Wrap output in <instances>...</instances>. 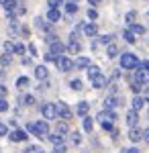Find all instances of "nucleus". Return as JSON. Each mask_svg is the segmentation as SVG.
Here are the masks:
<instances>
[{"label": "nucleus", "mask_w": 149, "mask_h": 153, "mask_svg": "<svg viewBox=\"0 0 149 153\" xmlns=\"http://www.w3.org/2000/svg\"><path fill=\"white\" fill-rule=\"evenodd\" d=\"M4 135H8V129H6V125L0 123V137H4Z\"/></svg>", "instance_id": "79ce46f5"}, {"label": "nucleus", "mask_w": 149, "mask_h": 153, "mask_svg": "<svg viewBox=\"0 0 149 153\" xmlns=\"http://www.w3.org/2000/svg\"><path fill=\"white\" fill-rule=\"evenodd\" d=\"M35 25H37L39 29H43V31H49V25H47L43 19H35Z\"/></svg>", "instance_id": "c756f323"}, {"label": "nucleus", "mask_w": 149, "mask_h": 153, "mask_svg": "<svg viewBox=\"0 0 149 153\" xmlns=\"http://www.w3.org/2000/svg\"><path fill=\"white\" fill-rule=\"evenodd\" d=\"M66 10H68V14L78 12V4H76V2H68V4H66Z\"/></svg>", "instance_id": "393cba45"}, {"label": "nucleus", "mask_w": 149, "mask_h": 153, "mask_svg": "<svg viewBox=\"0 0 149 153\" xmlns=\"http://www.w3.org/2000/svg\"><path fill=\"white\" fill-rule=\"evenodd\" d=\"M141 137H143V131H141V129H137V127H133V129L129 131V139H131L133 143L141 141Z\"/></svg>", "instance_id": "2eb2a0df"}, {"label": "nucleus", "mask_w": 149, "mask_h": 153, "mask_svg": "<svg viewBox=\"0 0 149 153\" xmlns=\"http://www.w3.org/2000/svg\"><path fill=\"white\" fill-rule=\"evenodd\" d=\"M92 127H94V123H92V118L90 117H84V131H88L90 133Z\"/></svg>", "instance_id": "cd10ccee"}, {"label": "nucleus", "mask_w": 149, "mask_h": 153, "mask_svg": "<svg viewBox=\"0 0 149 153\" xmlns=\"http://www.w3.org/2000/svg\"><path fill=\"white\" fill-rule=\"evenodd\" d=\"M141 68H143V70H147V71H149V61H143V63H141Z\"/></svg>", "instance_id": "603ef678"}, {"label": "nucleus", "mask_w": 149, "mask_h": 153, "mask_svg": "<svg viewBox=\"0 0 149 153\" xmlns=\"http://www.w3.org/2000/svg\"><path fill=\"white\" fill-rule=\"evenodd\" d=\"M141 139H143L145 143H149V129H145V131H143V137H141Z\"/></svg>", "instance_id": "de8ad7c7"}, {"label": "nucleus", "mask_w": 149, "mask_h": 153, "mask_svg": "<svg viewBox=\"0 0 149 153\" xmlns=\"http://www.w3.org/2000/svg\"><path fill=\"white\" fill-rule=\"evenodd\" d=\"M57 65H59V70H61V71L74 70V61H72L69 57H57Z\"/></svg>", "instance_id": "0eeeda50"}, {"label": "nucleus", "mask_w": 149, "mask_h": 153, "mask_svg": "<svg viewBox=\"0 0 149 153\" xmlns=\"http://www.w3.org/2000/svg\"><path fill=\"white\" fill-rule=\"evenodd\" d=\"M55 114H57V118H63L68 123L72 118V110H69V106L66 102H55Z\"/></svg>", "instance_id": "7ed1b4c3"}, {"label": "nucleus", "mask_w": 149, "mask_h": 153, "mask_svg": "<svg viewBox=\"0 0 149 153\" xmlns=\"http://www.w3.org/2000/svg\"><path fill=\"white\" fill-rule=\"evenodd\" d=\"M72 143H76V145L80 143V133H76V131L72 133Z\"/></svg>", "instance_id": "4c0bfd02"}, {"label": "nucleus", "mask_w": 149, "mask_h": 153, "mask_svg": "<svg viewBox=\"0 0 149 153\" xmlns=\"http://www.w3.org/2000/svg\"><path fill=\"white\" fill-rule=\"evenodd\" d=\"M47 4H49V10H55V8H57L59 4H61V0H49Z\"/></svg>", "instance_id": "72a5a7b5"}, {"label": "nucleus", "mask_w": 149, "mask_h": 153, "mask_svg": "<svg viewBox=\"0 0 149 153\" xmlns=\"http://www.w3.org/2000/svg\"><path fill=\"white\" fill-rule=\"evenodd\" d=\"M141 88H143V86H139V84H133V86H131V90H133L135 94H139V92H141Z\"/></svg>", "instance_id": "37998d69"}, {"label": "nucleus", "mask_w": 149, "mask_h": 153, "mask_svg": "<svg viewBox=\"0 0 149 153\" xmlns=\"http://www.w3.org/2000/svg\"><path fill=\"white\" fill-rule=\"evenodd\" d=\"M14 53H25V45H14Z\"/></svg>", "instance_id": "49530a36"}, {"label": "nucleus", "mask_w": 149, "mask_h": 153, "mask_svg": "<svg viewBox=\"0 0 149 153\" xmlns=\"http://www.w3.org/2000/svg\"><path fill=\"white\" fill-rule=\"evenodd\" d=\"M69 86H72V90H76V92L84 88V86H82V82H80V80H72V82H69Z\"/></svg>", "instance_id": "7c9ffc66"}, {"label": "nucleus", "mask_w": 149, "mask_h": 153, "mask_svg": "<svg viewBox=\"0 0 149 153\" xmlns=\"http://www.w3.org/2000/svg\"><path fill=\"white\" fill-rule=\"evenodd\" d=\"M74 68H82V70H84V68H90V59L88 57H78L74 61Z\"/></svg>", "instance_id": "a211bd4d"}, {"label": "nucleus", "mask_w": 149, "mask_h": 153, "mask_svg": "<svg viewBox=\"0 0 149 153\" xmlns=\"http://www.w3.org/2000/svg\"><path fill=\"white\" fill-rule=\"evenodd\" d=\"M8 137H10V141H27V133L23 129H14L12 133H8Z\"/></svg>", "instance_id": "1a4fd4ad"}, {"label": "nucleus", "mask_w": 149, "mask_h": 153, "mask_svg": "<svg viewBox=\"0 0 149 153\" xmlns=\"http://www.w3.org/2000/svg\"><path fill=\"white\" fill-rule=\"evenodd\" d=\"M88 2H90V4H98L100 0H88Z\"/></svg>", "instance_id": "864d4df0"}, {"label": "nucleus", "mask_w": 149, "mask_h": 153, "mask_svg": "<svg viewBox=\"0 0 149 153\" xmlns=\"http://www.w3.org/2000/svg\"><path fill=\"white\" fill-rule=\"evenodd\" d=\"M29 51H31V55H37V47H35L33 43H31V45H29Z\"/></svg>", "instance_id": "3c124183"}, {"label": "nucleus", "mask_w": 149, "mask_h": 153, "mask_svg": "<svg viewBox=\"0 0 149 153\" xmlns=\"http://www.w3.org/2000/svg\"><path fill=\"white\" fill-rule=\"evenodd\" d=\"M135 16H137L135 12H127V16H125V19H127V23H129V25H133V23H135Z\"/></svg>", "instance_id": "f704fd0d"}, {"label": "nucleus", "mask_w": 149, "mask_h": 153, "mask_svg": "<svg viewBox=\"0 0 149 153\" xmlns=\"http://www.w3.org/2000/svg\"><path fill=\"white\" fill-rule=\"evenodd\" d=\"M53 153H66V145H63V143H61V145H55Z\"/></svg>", "instance_id": "e433bc0d"}, {"label": "nucleus", "mask_w": 149, "mask_h": 153, "mask_svg": "<svg viewBox=\"0 0 149 153\" xmlns=\"http://www.w3.org/2000/svg\"><path fill=\"white\" fill-rule=\"evenodd\" d=\"M49 141L53 143V145H61V143H63V137L55 133V135H49Z\"/></svg>", "instance_id": "5701e85b"}, {"label": "nucleus", "mask_w": 149, "mask_h": 153, "mask_svg": "<svg viewBox=\"0 0 149 153\" xmlns=\"http://www.w3.org/2000/svg\"><path fill=\"white\" fill-rule=\"evenodd\" d=\"M115 118H116L115 110H102V112H98V120L100 123H112Z\"/></svg>", "instance_id": "423d86ee"}, {"label": "nucleus", "mask_w": 149, "mask_h": 153, "mask_svg": "<svg viewBox=\"0 0 149 153\" xmlns=\"http://www.w3.org/2000/svg\"><path fill=\"white\" fill-rule=\"evenodd\" d=\"M106 55H108V57H116V55H118V47H116L115 43H110V45L106 47Z\"/></svg>", "instance_id": "4be33fe9"}, {"label": "nucleus", "mask_w": 149, "mask_h": 153, "mask_svg": "<svg viewBox=\"0 0 149 153\" xmlns=\"http://www.w3.org/2000/svg\"><path fill=\"white\" fill-rule=\"evenodd\" d=\"M55 133L63 137V135L68 133V123H66V120H61V123H57V127H55Z\"/></svg>", "instance_id": "6ab92c4d"}, {"label": "nucleus", "mask_w": 149, "mask_h": 153, "mask_svg": "<svg viewBox=\"0 0 149 153\" xmlns=\"http://www.w3.org/2000/svg\"><path fill=\"white\" fill-rule=\"evenodd\" d=\"M88 110H90V104H88V102H80V104H78V114H80V117H86Z\"/></svg>", "instance_id": "aec40b11"}, {"label": "nucleus", "mask_w": 149, "mask_h": 153, "mask_svg": "<svg viewBox=\"0 0 149 153\" xmlns=\"http://www.w3.org/2000/svg\"><path fill=\"white\" fill-rule=\"evenodd\" d=\"M102 129L104 131H115L112 129V123H102Z\"/></svg>", "instance_id": "c03bdc74"}, {"label": "nucleus", "mask_w": 149, "mask_h": 153, "mask_svg": "<svg viewBox=\"0 0 149 153\" xmlns=\"http://www.w3.org/2000/svg\"><path fill=\"white\" fill-rule=\"evenodd\" d=\"M68 2H78V0H68Z\"/></svg>", "instance_id": "6e6d98bb"}, {"label": "nucleus", "mask_w": 149, "mask_h": 153, "mask_svg": "<svg viewBox=\"0 0 149 153\" xmlns=\"http://www.w3.org/2000/svg\"><path fill=\"white\" fill-rule=\"evenodd\" d=\"M6 2H8V0H0V4H2V6H4V4H6Z\"/></svg>", "instance_id": "5fc2aeb1"}, {"label": "nucleus", "mask_w": 149, "mask_h": 153, "mask_svg": "<svg viewBox=\"0 0 149 153\" xmlns=\"http://www.w3.org/2000/svg\"><path fill=\"white\" fill-rule=\"evenodd\" d=\"M41 112H43V118L45 120H51V118H57V114H55V104H43L41 106Z\"/></svg>", "instance_id": "39448f33"}, {"label": "nucleus", "mask_w": 149, "mask_h": 153, "mask_svg": "<svg viewBox=\"0 0 149 153\" xmlns=\"http://www.w3.org/2000/svg\"><path fill=\"white\" fill-rule=\"evenodd\" d=\"M121 68H123V70H137L139 68V57L135 53H123V55H121Z\"/></svg>", "instance_id": "f257e3e1"}, {"label": "nucleus", "mask_w": 149, "mask_h": 153, "mask_svg": "<svg viewBox=\"0 0 149 153\" xmlns=\"http://www.w3.org/2000/svg\"><path fill=\"white\" fill-rule=\"evenodd\" d=\"M121 104V98L118 96H108L106 100H104V110H112L115 106Z\"/></svg>", "instance_id": "9d476101"}, {"label": "nucleus", "mask_w": 149, "mask_h": 153, "mask_svg": "<svg viewBox=\"0 0 149 153\" xmlns=\"http://www.w3.org/2000/svg\"><path fill=\"white\" fill-rule=\"evenodd\" d=\"M98 74H100V70H98V68H96V65H90V68H88V78H96V76H98Z\"/></svg>", "instance_id": "bb28decb"}, {"label": "nucleus", "mask_w": 149, "mask_h": 153, "mask_svg": "<svg viewBox=\"0 0 149 153\" xmlns=\"http://www.w3.org/2000/svg\"><path fill=\"white\" fill-rule=\"evenodd\" d=\"M100 43H106V45H110V43H112V35H106V37H100Z\"/></svg>", "instance_id": "c9c22d12"}, {"label": "nucleus", "mask_w": 149, "mask_h": 153, "mask_svg": "<svg viewBox=\"0 0 149 153\" xmlns=\"http://www.w3.org/2000/svg\"><path fill=\"white\" fill-rule=\"evenodd\" d=\"M108 84V80H106V76H102V74H98L96 78H92V86L94 88H104Z\"/></svg>", "instance_id": "f8f14e48"}, {"label": "nucleus", "mask_w": 149, "mask_h": 153, "mask_svg": "<svg viewBox=\"0 0 149 153\" xmlns=\"http://www.w3.org/2000/svg\"><path fill=\"white\" fill-rule=\"evenodd\" d=\"M8 94V90H6V86H0V100H4V96Z\"/></svg>", "instance_id": "ea45409f"}, {"label": "nucleus", "mask_w": 149, "mask_h": 153, "mask_svg": "<svg viewBox=\"0 0 149 153\" xmlns=\"http://www.w3.org/2000/svg\"><path fill=\"white\" fill-rule=\"evenodd\" d=\"M123 153H139V149H135V147H129V149H123Z\"/></svg>", "instance_id": "8fccbe9b"}, {"label": "nucleus", "mask_w": 149, "mask_h": 153, "mask_svg": "<svg viewBox=\"0 0 149 153\" xmlns=\"http://www.w3.org/2000/svg\"><path fill=\"white\" fill-rule=\"evenodd\" d=\"M33 102H35V98H33V96H25V98H23V104H27V106H29V104H33Z\"/></svg>", "instance_id": "58836bf2"}, {"label": "nucleus", "mask_w": 149, "mask_h": 153, "mask_svg": "<svg viewBox=\"0 0 149 153\" xmlns=\"http://www.w3.org/2000/svg\"><path fill=\"white\" fill-rule=\"evenodd\" d=\"M147 102H149V94H147Z\"/></svg>", "instance_id": "4d7b16f0"}, {"label": "nucleus", "mask_w": 149, "mask_h": 153, "mask_svg": "<svg viewBox=\"0 0 149 153\" xmlns=\"http://www.w3.org/2000/svg\"><path fill=\"white\" fill-rule=\"evenodd\" d=\"M4 51H6L8 55H10V53H14V45H12L10 41H6V43H4Z\"/></svg>", "instance_id": "473e14b6"}, {"label": "nucleus", "mask_w": 149, "mask_h": 153, "mask_svg": "<svg viewBox=\"0 0 149 153\" xmlns=\"http://www.w3.org/2000/svg\"><path fill=\"white\" fill-rule=\"evenodd\" d=\"M45 59H47V61H57V57H55L53 53H47V55H45Z\"/></svg>", "instance_id": "09e8293b"}, {"label": "nucleus", "mask_w": 149, "mask_h": 153, "mask_svg": "<svg viewBox=\"0 0 149 153\" xmlns=\"http://www.w3.org/2000/svg\"><path fill=\"white\" fill-rule=\"evenodd\" d=\"M59 19H61V12H59L57 8H55V10H49V12H47V21H49V23H57Z\"/></svg>", "instance_id": "f3484780"}, {"label": "nucleus", "mask_w": 149, "mask_h": 153, "mask_svg": "<svg viewBox=\"0 0 149 153\" xmlns=\"http://www.w3.org/2000/svg\"><path fill=\"white\" fill-rule=\"evenodd\" d=\"M131 33H133V35H143V33H145V27H143V25L133 23V25H131Z\"/></svg>", "instance_id": "412c9836"}, {"label": "nucleus", "mask_w": 149, "mask_h": 153, "mask_svg": "<svg viewBox=\"0 0 149 153\" xmlns=\"http://www.w3.org/2000/svg\"><path fill=\"white\" fill-rule=\"evenodd\" d=\"M63 51H66V45L63 43H59V41L49 43V53H53L55 57H59V53H63Z\"/></svg>", "instance_id": "6e6552de"}, {"label": "nucleus", "mask_w": 149, "mask_h": 153, "mask_svg": "<svg viewBox=\"0 0 149 153\" xmlns=\"http://www.w3.org/2000/svg\"><path fill=\"white\" fill-rule=\"evenodd\" d=\"M16 86H19V88H27V86H29V78H27V76H21V78L16 80Z\"/></svg>", "instance_id": "a878e982"}, {"label": "nucleus", "mask_w": 149, "mask_h": 153, "mask_svg": "<svg viewBox=\"0 0 149 153\" xmlns=\"http://www.w3.org/2000/svg\"><path fill=\"white\" fill-rule=\"evenodd\" d=\"M47 76H49V71H47L45 65H37L35 68V78L37 80H47Z\"/></svg>", "instance_id": "4468645a"}, {"label": "nucleus", "mask_w": 149, "mask_h": 153, "mask_svg": "<svg viewBox=\"0 0 149 153\" xmlns=\"http://www.w3.org/2000/svg\"><path fill=\"white\" fill-rule=\"evenodd\" d=\"M6 110H8V102L0 100V112H6Z\"/></svg>", "instance_id": "a19ab883"}, {"label": "nucleus", "mask_w": 149, "mask_h": 153, "mask_svg": "<svg viewBox=\"0 0 149 153\" xmlns=\"http://www.w3.org/2000/svg\"><path fill=\"white\" fill-rule=\"evenodd\" d=\"M143 104H145V98H141V96H135V98H133V108H131V110L139 112V110L143 108Z\"/></svg>", "instance_id": "dca6fc26"}, {"label": "nucleus", "mask_w": 149, "mask_h": 153, "mask_svg": "<svg viewBox=\"0 0 149 153\" xmlns=\"http://www.w3.org/2000/svg\"><path fill=\"white\" fill-rule=\"evenodd\" d=\"M149 82V71L143 70L141 68V63H139V68L135 70V84H139V86H143V84Z\"/></svg>", "instance_id": "20e7f679"}, {"label": "nucleus", "mask_w": 149, "mask_h": 153, "mask_svg": "<svg viewBox=\"0 0 149 153\" xmlns=\"http://www.w3.org/2000/svg\"><path fill=\"white\" fill-rule=\"evenodd\" d=\"M123 37H125L127 43H135V35H133L131 31H125V33H123Z\"/></svg>", "instance_id": "2f4dec72"}, {"label": "nucleus", "mask_w": 149, "mask_h": 153, "mask_svg": "<svg viewBox=\"0 0 149 153\" xmlns=\"http://www.w3.org/2000/svg\"><path fill=\"white\" fill-rule=\"evenodd\" d=\"M27 129H29V133H33L37 137H45L49 133V125H47V120H39V123H29Z\"/></svg>", "instance_id": "f03ea898"}, {"label": "nucleus", "mask_w": 149, "mask_h": 153, "mask_svg": "<svg viewBox=\"0 0 149 153\" xmlns=\"http://www.w3.org/2000/svg\"><path fill=\"white\" fill-rule=\"evenodd\" d=\"M39 153H45V151H39Z\"/></svg>", "instance_id": "13d9d810"}, {"label": "nucleus", "mask_w": 149, "mask_h": 153, "mask_svg": "<svg viewBox=\"0 0 149 153\" xmlns=\"http://www.w3.org/2000/svg\"><path fill=\"white\" fill-rule=\"evenodd\" d=\"M10 61H12V57L8 55V53H2V57H0V63L6 68V65H10Z\"/></svg>", "instance_id": "c85d7f7f"}, {"label": "nucleus", "mask_w": 149, "mask_h": 153, "mask_svg": "<svg viewBox=\"0 0 149 153\" xmlns=\"http://www.w3.org/2000/svg\"><path fill=\"white\" fill-rule=\"evenodd\" d=\"M137 120H139V114L135 112V110H129L127 112V125L133 129V127H137Z\"/></svg>", "instance_id": "ddd939ff"}, {"label": "nucleus", "mask_w": 149, "mask_h": 153, "mask_svg": "<svg viewBox=\"0 0 149 153\" xmlns=\"http://www.w3.org/2000/svg\"><path fill=\"white\" fill-rule=\"evenodd\" d=\"M88 16H90V19H98V12L94 10V8H90V10H88Z\"/></svg>", "instance_id": "a18cd8bd"}, {"label": "nucleus", "mask_w": 149, "mask_h": 153, "mask_svg": "<svg viewBox=\"0 0 149 153\" xmlns=\"http://www.w3.org/2000/svg\"><path fill=\"white\" fill-rule=\"evenodd\" d=\"M82 29H84V35H86V37H96V33H98L96 23H88V25H84Z\"/></svg>", "instance_id": "9b49d317"}, {"label": "nucleus", "mask_w": 149, "mask_h": 153, "mask_svg": "<svg viewBox=\"0 0 149 153\" xmlns=\"http://www.w3.org/2000/svg\"><path fill=\"white\" fill-rule=\"evenodd\" d=\"M68 51H72V53H78V51H80V43H78V41H69Z\"/></svg>", "instance_id": "b1692460"}]
</instances>
